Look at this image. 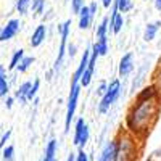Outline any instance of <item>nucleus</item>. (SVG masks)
<instances>
[{
    "instance_id": "nucleus-5",
    "label": "nucleus",
    "mask_w": 161,
    "mask_h": 161,
    "mask_svg": "<svg viewBox=\"0 0 161 161\" xmlns=\"http://www.w3.org/2000/svg\"><path fill=\"white\" fill-rule=\"evenodd\" d=\"M87 142H89V126L84 121V118H79L74 127V145H77L79 148H84Z\"/></svg>"
},
{
    "instance_id": "nucleus-10",
    "label": "nucleus",
    "mask_w": 161,
    "mask_h": 161,
    "mask_svg": "<svg viewBox=\"0 0 161 161\" xmlns=\"http://www.w3.org/2000/svg\"><path fill=\"white\" fill-rule=\"evenodd\" d=\"M132 69H134V55H132V52H127L119 61V76L121 77L129 76Z\"/></svg>"
},
{
    "instance_id": "nucleus-3",
    "label": "nucleus",
    "mask_w": 161,
    "mask_h": 161,
    "mask_svg": "<svg viewBox=\"0 0 161 161\" xmlns=\"http://www.w3.org/2000/svg\"><path fill=\"white\" fill-rule=\"evenodd\" d=\"M79 92H80V84H71L69 97H68V108H66V119H64V132L69 130L71 119L74 118L76 106H77V98H79Z\"/></svg>"
},
{
    "instance_id": "nucleus-17",
    "label": "nucleus",
    "mask_w": 161,
    "mask_h": 161,
    "mask_svg": "<svg viewBox=\"0 0 161 161\" xmlns=\"http://www.w3.org/2000/svg\"><path fill=\"white\" fill-rule=\"evenodd\" d=\"M55 153H57V140L52 139V140L47 143V147H45L42 161H55Z\"/></svg>"
},
{
    "instance_id": "nucleus-24",
    "label": "nucleus",
    "mask_w": 161,
    "mask_h": 161,
    "mask_svg": "<svg viewBox=\"0 0 161 161\" xmlns=\"http://www.w3.org/2000/svg\"><path fill=\"white\" fill-rule=\"evenodd\" d=\"M2 158L3 161H13L15 159V147L13 145H7L2 150Z\"/></svg>"
},
{
    "instance_id": "nucleus-32",
    "label": "nucleus",
    "mask_w": 161,
    "mask_h": 161,
    "mask_svg": "<svg viewBox=\"0 0 161 161\" xmlns=\"http://www.w3.org/2000/svg\"><path fill=\"white\" fill-rule=\"evenodd\" d=\"M106 90H108V84H106V82H100V86H98V89H97V95L103 97L105 93H106Z\"/></svg>"
},
{
    "instance_id": "nucleus-30",
    "label": "nucleus",
    "mask_w": 161,
    "mask_h": 161,
    "mask_svg": "<svg viewBox=\"0 0 161 161\" xmlns=\"http://www.w3.org/2000/svg\"><path fill=\"white\" fill-rule=\"evenodd\" d=\"M11 137V130L8 129L7 132H3V136L0 137V150H3L5 147H7V142H8V139Z\"/></svg>"
},
{
    "instance_id": "nucleus-8",
    "label": "nucleus",
    "mask_w": 161,
    "mask_h": 161,
    "mask_svg": "<svg viewBox=\"0 0 161 161\" xmlns=\"http://www.w3.org/2000/svg\"><path fill=\"white\" fill-rule=\"evenodd\" d=\"M90 55H92V47H87V48L84 50V55H82V58H80V63H79V66H77L76 73L73 74V82H71V84H79V82H80V77H82L84 71L89 68Z\"/></svg>"
},
{
    "instance_id": "nucleus-1",
    "label": "nucleus",
    "mask_w": 161,
    "mask_h": 161,
    "mask_svg": "<svg viewBox=\"0 0 161 161\" xmlns=\"http://www.w3.org/2000/svg\"><path fill=\"white\" fill-rule=\"evenodd\" d=\"M155 111H156L155 98L147 100V102H137L127 116V127L132 132L147 130L150 126L152 118L155 116Z\"/></svg>"
},
{
    "instance_id": "nucleus-6",
    "label": "nucleus",
    "mask_w": 161,
    "mask_h": 161,
    "mask_svg": "<svg viewBox=\"0 0 161 161\" xmlns=\"http://www.w3.org/2000/svg\"><path fill=\"white\" fill-rule=\"evenodd\" d=\"M136 148L134 143L129 139H123L118 143V153H116V161H130L134 158Z\"/></svg>"
},
{
    "instance_id": "nucleus-13",
    "label": "nucleus",
    "mask_w": 161,
    "mask_h": 161,
    "mask_svg": "<svg viewBox=\"0 0 161 161\" xmlns=\"http://www.w3.org/2000/svg\"><path fill=\"white\" fill-rule=\"evenodd\" d=\"M92 19H93V15H92L90 8L84 5V8L80 10V13H79V28H80V29H87V28H90Z\"/></svg>"
},
{
    "instance_id": "nucleus-9",
    "label": "nucleus",
    "mask_w": 161,
    "mask_h": 161,
    "mask_svg": "<svg viewBox=\"0 0 161 161\" xmlns=\"http://www.w3.org/2000/svg\"><path fill=\"white\" fill-rule=\"evenodd\" d=\"M116 153H118V142L116 140H110L103 147V150L98 155L97 161H116Z\"/></svg>"
},
{
    "instance_id": "nucleus-26",
    "label": "nucleus",
    "mask_w": 161,
    "mask_h": 161,
    "mask_svg": "<svg viewBox=\"0 0 161 161\" xmlns=\"http://www.w3.org/2000/svg\"><path fill=\"white\" fill-rule=\"evenodd\" d=\"M31 8H32V11L37 13V15H42L44 10H45V0H32Z\"/></svg>"
},
{
    "instance_id": "nucleus-25",
    "label": "nucleus",
    "mask_w": 161,
    "mask_h": 161,
    "mask_svg": "<svg viewBox=\"0 0 161 161\" xmlns=\"http://www.w3.org/2000/svg\"><path fill=\"white\" fill-rule=\"evenodd\" d=\"M114 3H116L119 13H126L132 8V0H114Z\"/></svg>"
},
{
    "instance_id": "nucleus-21",
    "label": "nucleus",
    "mask_w": 161,
    "mask_h": 161,
    "mask_svg": "<svg viewBox=\"0 0 161 161\" xmlns=\"http://www.w3.org/2000/svg\"><path fill=\"white\" fill-rule=\"evenodd\" d=\"M24 57H26V55H24V50H23V48L16 50L15 53H13V57H11V60H10V64H8V69H16V68H18V64L21 63V60H23Z\"/></svg>"
},
{
    "instance_id": "nucleus-11",
    "label": "nucleus",
    "mask_w": 161,
    "mask_h": 161,
    "mask_svg": "<svg viewBox=\"0 0 161 161\" xmlns=\"http://www.w3.org/2000/svg\"><path fill=\"white\" fill-rule=\"evenodd\" d=\"M45 36H47V26L45 24H39L37 28L34 29L32 36H31V40H29L31 47H34V48L39 47L45 40Z\"/></svg>"
},
{
    "instance_id": "nucleus-29",
    "label": "nucleus",
    "mask_w": 161,
    "mask_h": 161,
    "mask_svg": "<svg viewBox=\"0 0 161 161\" xmlns=\"http://www.w3.org/2000/svg\"><path fill=\"white\" fill-rule=\"evenodd\" d=\"M71 8H73V13H80V10L84 8V0H71Z\"/></svg>"
},
{
    "instance_id": "nucleus-22",
    "label": "nucleus",
    "mask_w": 161,
    "mask_h": 161,
    "mask_svg": "<svg viewBox=\"0 0 161 161\" xmlns=\"http://www.w3.org/2000/svg\"><path fill=\"white\" fill-rule=\"evenodd\" d=\"M31 5H32L31 0H16V10L19 15H26L31 10Z\"/></svg>"
},
{
    "instance_id": "nucleus-7",
    "label": "nucleus",
    "mask_w": 161,
    "mask_h": 161,
    "mask_svg": "<svg viewBox=\"0 0 161 161\" xmlns=\"http://www.w3.org/2000/svg\"><path fill=\"white\" fill-rule=\"evenodd\" d=\"M19 26H21L19 24V19H16V18L10 19L2 28V31H0V42H7V40L15 37L18 34V31H19Z\"/></svg>"
},
{
    "instance_id": "nucleus-14",
    "label": "nucleus",
    "mask_w": 161,
    "mask_h": 161,
    "mask_svg": "<svg viewBox=\"0 0 161 161\" xmlns=\"http://www.w3.org/2000/svg\"><path fill=\"white\" fill-rule=\"evenodd\" d=\"M31 86H32L31 80H26V82H23V84L18 87V90L15 92V98H16V100H19L21 103L28 102V92H29Z\"/></svg>"
},
{
    "instance_id": "nucleus-36",
    "label": "nucleus",
    "mask_w": 161,
    "mask_h": 161,
    "mask_svg": "<svg viewBox=\"0 0 161 161\" xmlns=\"http://www.w3.org/2000/svg\"><path fill=\"white\" fill-rule=\"evenodd\" d=\"M66 161H76V153H69L68 155V159Z\"/></svg>"
},
{
    "instance_id": "nucleus-35",
    "label": "nucleus",
    "mask_w": 161,
    "mask_h": 161,
    "mask_svg": "<svg viewBox=\"0 0 161 161\" xmlns=\"http://www.w3.org/2000/svg\"><path fill=\"white\" fill-rule=\"evenodd\" d=\"M114 2V0H102V3H103V7L105 8H110V5Z\"/></svg>"
},
{
    "instance_id": "nucleus-37",
    "label": "nucleus",
    "mask_w": 161,
    "mask_h": 161,
    "mask_svg": "<svg viewBox=\"0 0 161 161\" xmlns=\"http://www.w3.org/2000/svg\"><path fill=\"white\" fill-rule=\"evenodd\" d=\"M155 3H156V8L161 10V0H155Z\"/></svg>"
},
{
    "instance_id": "nucleus-23",
    "label": "nucleus",
    "mask_w": 161,
    "mask_h": 161,
    "mask_svg": "<svg viewBox=\"0 0 161 161\" xmlns=\"http://www.w3.org/2000/svg\"><path fill=\"white\" fill-rule=\"evenodd\" d=\"M34 63V57H24L23 60H21V63L18 64V68H16V71L18 73H26L29 69V66Z\"/></svg>"
},
{
    "instance_id": "nucleus-20",
    "label": "nucleus",
    "mask_w": 161,
    "mask_h": 161,
    "mask_svg": "<svg viewBox=\"0 0 161 161\" xmlns=\"http://www.w3.org/2000/svg\"><path fill=\"white\" fill-rule=\"evenodd\" d=\"M108 23H110L108 16H105V18L102 19V23L98 24L97 32H95V36H97V40H100V39H106V32H108V29H110Z\"/></svg>"
},
{
    "instance_id": "nucleus-27",
    "label": "nucleus",
    "mask_w": 161,
    "mask_h": 161,
    "mask_svg": "<svg viewBox=\"0 0 161 161\" xmlns=\"http://www.w3.org/2000/svg\"><path fill=\"white\" fill-rule=\"evenodd\" d=\"M92 76H93V71L87 68V69L84 71L82 77H80V82H79V84L82 86V87H87V86L90 84V80H92Z\"/></svg>"
},
{
    "instance_id": "nucleus-38",
    "label": "nucleus",
    "mask_w": 161,
    "mask_h": 161,
    "mask_svg": "<svg viewBox=\"0 0 161 161\" xmlns=\"http://www.w3.org/2000/svg\"><path fill=\"white\" fill-rule=\"evenodd\" d=\"M0 31H2V29H0Z\"/></svg>"
},
{
    "instance_id": "nucleus-16",
    "label": "nucleus",
    "mask_w": 161,
    "mask_h": 161,
    "mask_svg": "<svg viewBox=\"0 0 161 161\" xmlns=\"http://www.w3.org/2000/svg\"><path fill=\"white\" fill-rule=\"evenodd\" d=\"M8 92H10V86H8V80H7V71L2 64H0V98L2 97H8Z\"/></svg>"
},
{
    "instance_id": "nucleus-15",
    "label": "nucleus",
    "mask_w": 161,
    "mask_h": 161,
    "mask_svg": "<svg viewBox=\"0 0 161 161\" xmlns=\"http://www.w3.org/2000/svg\"><path fill=\"white\" fill-rule=\"evenodd\" d=\"M159 26H161L159 21L147 24V28H145V31H143V40H145V42H150V40L155 39V36H156V32H158V29H159Z\"/></svg>"
},
{
    "instance_id": "nucleus-39",
    "label": "nucleus",
    "mask_w": 161,
    "mask_h": 161,
    "mask_svg": "<svg viewBox=\"0 0 161 161\" xmlns=\"http://www.w3.org/2000/svg\"><path fill=\"white\" fill-rule=\"evenodd\" d=\"M55 161H57V159H55Z\"/></svg>"
},
{
    "instance_id": "nucleus-2",
    "label": "nucleus",
    "mask_w": 161,
    "mask_h": 161,
    "mask_svg": "<svg viewBox=\"0 0 161 161\" xmlns=\"http://www.w3.org/2000/svg\"><path fill=\"white\" fill-rule=\"evenodd\" d=\"M119 93H121V82L118 79H114V80H111L110 82V86H108V90H106V93L102 97V100H100V105H98V111L103 114V113H106L110 110V106L118 100V97H119Z\"/></svg>"
},
{
    "instance_id": "nucleus-4",
    "label": "nucleus",
    "mask_w": 161,
    "mask_h": 161,
    "mask_svg": "<svg viewBox=\"0 0 161 161\" xmlns=\"http://www.w3.org/2000/svg\"><path fill=\"white\" fill-rule=\"evenodd\" d=\"M69 26H71V19L64 21L61 26H58V31H60V36H61V42H60V48H58V57L55 60V64H53V71H58L60 66L63 63V58H64V53H66V42H68V36H69Z\"/></svg>"
},
{
    "instance_id": "nucleus-34",
    "label": "nucleus",
    "mask_w": 161,
    "mask_h": 161,
    "mask_svg": "<svg viewBox=\"0 0 161 161\" xmlns=\"http://www.w3.org/2000/svg\"><path fill=\"white\" fill-rule=\"evenodd\" d=\"M89 8H90V11H92V15H95V13H97V3H95V2H92V3L89 5Z\"/></svg>"
},
{
    "instance_id": "nucleus-18",
    "label": "nucleus",
    "mask_w": 161,
    "mask_h": 161,
    "mask_svg": "<svg viewBox=\"0 0 161 161\" xmlns=\"http://www.w3.org/2000/svg\"><path fill=\"white\" fill-rule=\"evenodd\" d=\"M156 97V87L155 86H148L140 90V93L137 95V102H147V100H152Z\"/></svg>"
},
{
    "instance_id": "nucleus-33",
    "label": "nucleus",
    "mask_w": 161,
    "mask_h": 161,
    "mask_svg": "<svg viewBox=\"0 0 161 161\" xmlns=\"http://www.w3.org/2000/svg\"><path fill=\"white\" fill-rule=\"evenodd\" d=\"M13 102H15V98H13V97H7V100H5V106H7L8 110L13 106Z\"/></svg>"
},
{
    "instance_id": "nucleus-19",
    "label": "nucleus",
    "mask_w": 161,
    "mask_h": 161,
    "mask_svg": "<svg viewBox=\"0 0 161 161\" xmlns=\"http://www.w3.org/2000/svg\"><path fill=\"white\" fill-rule=\"evenodd\" d=\"M92 50L97 52L100 57L106 55V53H108V39H100V40H97V42L92 45Z\"/></svg>"
},
{
    "instance_id": "nucleus-12",
    "label": "nucleus",
    "mask_w": 161,
    "mask_h": 161,
    "mask_svg": "<svg viewBox=\"0 0 161 161\" xmlns=\"http://www.w3.org/2000/svg\"><path fill=\"white\" fill-rule=\"evenodd\" d=\"M123 24H124V18H123V15L119 13V10H118V7H116V3H114L113 13H111V19H110V29H111L114 34H118L121 29H123Z\"/></svg>"
},
{
    "instance_id": "nucleus-31",
    "label": "nucleus",
    "mask_w": 161,
    "mask_h": 161,
    "mask_svg": "<svg viewBox=\"0 0 161 161\" xmlns=\"http://www.w3.org/2000/svg\"><path fill=\"white\" fill-rule=\"evenodd\" d=\"M76 161H90L89 155L84 152V148H79V152L76 153Z\"/></svg>"
},
{
    "instance_id": "nucleus-28",
    "label": "nucleus",
    "mask_w": 161,
    "mask_h": 161,
    "mask_svg": "<svg viewBox=\"0 0 161 161\" xmlns=\"http://www.w3.org/2000/svg\"><path fill=\"white\" fill-rule=\"evenodd\" d=\"M39 87H40V79H34V82H32V86H31V89H29V92H28V102L32 100V98L37 95Z\"/></svg>"
}]
</instances>
